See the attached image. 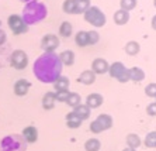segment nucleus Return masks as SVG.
Here are the masks:
<instances>
[{"instance_id":"nucleus-1","label":"nucleus","mask_w":156,"mask_h":151,"mask_svg":"<svg viewBox=\"0 0 156 151\" xmlns=\"http://www.w3.org/2000/svg\"><path fill=\"white\" fill-rule=\"evenodd\" d=\"M62 68L63 65L55 52H44L34 61L33 72L42 83H54L62 75Z\"/></svg>"},{"instance_id":"nucleus-2","label":"nucleus","mask_w":156,"mask_h":151,"mask_svg":"<svg viewBox=\"0 0 156 151\" xmlns=\"http://www.w3.org/2000/svg\"><path fill=\"white\" fill-rule=\"evenodd\" d=\"M48 16V9L42 2L38 0H31L28 3H26L24 9H23V16L21 19L24 20L27 26H33V24H38L42 20L47 19Z\"/></svg>"},{"instance_id":"nucleus-3","label":"nucleus","mask_w":156,"mask_h":151,"mask_svg":"<svg viewBox=\"0 0 156 151\" xmlns=\"http://www.w3.org/2000/svg\"><path fill=\"white\" fill-rule=\"evenodd\" d=\"M27 145L21 134H9L0 140V151H27Z\"/></svg>"},{"instance_id":"nucleus-4","label":"nucleus","mask_w":156,"mask_h":151,"mask_svg":"<svg viewBox=\"0 0 156 151\" xmlns=\"http://www.w3.org/2000/svg\"><path fill=\"white\" fill-rule=\"evenodd\" d=\"M83 16H84V20H86L89 24H91L93 27H97V28L104 27L105 23H107L105 14L98 7H96V6H90V7L83 13Z\"/></svg>"},{"instance_id":"nucleus-5","label":"nucleus","mask_w":156,"mask_h":151,"mask_svg":"<svg viewBox=\"0 0 156 151\" xmlns=\"http://www.w3.org/2000/svg\"><path fill=\"white\" fill-rule=\"evenodd\" d=\"M7 24L10 27L11 33L14 34V35H21V34H26L28 31V26L24 23V20L21 19V16H18V14L9 16Z\"/></svg>"},{"instance_id":"nucleus-6","label":"nucleus","mask_w":156,"mask_h":151,"mask_svg":"<svg viewBox=\"0 0 156 151\" xmlns=\"http://www.w3.org/2000/svg\"><path fill=\"white\" fill-rule=\"evenodd\" d=\"M10 65L18 71L26 69L28 66V55L23 50H16L10 57Z\"/></svg>"},{"instance_id":"nucleus-7","label":"nucleus","mask_w":156,"mask_h":151,"mask_svg":"<svg viewBox=\"0 0 156 151\" xmlns=\"http://www.w3.org/2000/svg\"><path fill=\"white\" fill-rule=\"evenodd\" d=\"M59 47V38L55 34H45L41 40V48L44 52H54Z\"/></svg>"},{"instance_id":"nucleus-8","label":"nucleus","mask_w":156,"mask_h":151,"mask_svg":"<svg viewBox=\"0 0 156 151\" xmlns=\"http://www.w3.org/2000/svg\"><path fill=\"white\" fill-rule=\"evenodd\" d=\"M108 68H110V64L105 61L104 58H96L93 62H91V71L94 72L96 75L97 74H105L108 72Z\"/></svg>"},{"instance_id":"nucleus-9","label":"nucleus","mask_w":156,"mask_h":151,"mask_svg":"<svg viewBox=\"0 0 156 151\" xmlns=\"http://www.w3.org/2000/svg\"><path fill=\"white\" fill-rule=\"evenodd\" d=\"M21 136L24 137V140L27 141V144L37 143V140H38V129L34 127V126H27L26 129L23 130Z\"/></svg>"},{"instance_id":"nucleus-10","label":"nucleus","mask_w":156,"mask_h":151,"mask_svg":"<svg viewBox=\"0 0 156 151\" xmlns=\"http://www.w3.org/2000/svg\"><path fill=\"white\" fill-rule=\"evenodd\" d=\"M30 88H31V82L27 81V79H18L14 83V93L17 96H26L28 93Z\"/></svg>"},{"instance_id":"nucleus-11","label":"nucleus","mask_w":156,"mask_h":151,"mask_svg":"<svg viewBox=\"0 0 156 151\" xmlns=\"http://www.w3.org/2000/svg\"><path fill=\"white\" fill-rule=\"evenodd\" d=\"M104 102L103 96L100 93H90V95L86 98V106L90 107V109H97L100 107Z\"/></svg>"},{"instance_id":"nucleus-12","label":"nucleus","mask_w":156,"mask_h":151,"mask_svg":"<svg viewBox=\"0 0 156 151\" xmlns=\"http://www.w3.org/2000/svg\"><path fill=\"white\" fill-rule=\"evenodd\" d=\"M77 82L83 83V85H93L96 82V74L93 71H83L82 74L77 76Z\"/></svg>"},{"instance_id":"nucleus-13","label":"nucleus","mask_w":156,"mask_h":151,"mask_svg":"<svg viewBox=\"0 0 156 151\" xmlns=\"http://www.w3.org/2000/svg\"><path fill=\"white\" fill-rule=\"evenodd\" d=\"M113 20L117 26H125L128 21H129V11L125 10H117L113 16Z\"/></svg>"},{"instance_id":"nucleus-14","label":"nucleus","mask_w":156,"mask_h":151,"mask_svg":"<svg viewBox=\"0 0 156 151\" xmlns=\"http://www.w3.org/2000/svg\"><path fill=\"white\" fill-rule=\"evenodd\" d=\"M96 122L100 124V127H101V130L104 131V130H108L113 127V117L110 116V114L107 113H103V114H98L97 119H96Z\"/></svg>"},{"instance_id":"nucleus-15","label":"nucleus","mask_w":156,"mask_h":151,"mask_svg":"<svg viewBox=\"0 0 156 151\" xmlns=\"http://www.w3.org/2000/svg\"><path fill=\"white\" fill-rule=\"evenodd\" d=\"M55 103H56V99H55V92L49 90L45 95L42 96V107L45 110H52L55 107Z\"/></svg>"},{"instance_id":"nucleus-16","label":"nucleus","mask_w":156,"mask_h":151,"mask_svg":"<svg viewBox=\"0 0 156 151\" xmlns=\"http://www.w3.org/2000/svg\"><path fill=\"white\" fill-rule=\"evenodd\" d=\"M127 69L125 68V65H124L122 62H114L110 65L108 68V74L111 78H114V79H118V78L121 76V74H122L124 71Z\"/></svg>"},{"instance_id":"nucleus-17","label":"nucleus","mask_w":156,"mask_h":151,"mask_svg":"<svg viewBox=\"0 0 156 151\" xmlns=\"http://www.w3.org/2000/svg\"><path fill=\"white\" fill-rule=\"evenodd\" d=\"M128 71H129V81L141 82L145 79V72H144V69L139 68V66H132V68H129Z\"/></svg>"},{"instance_id":"nucleus-18","label":"nucleus","mask_w":156,"mask_h":151,"mask_svg":"<svg viewBox=\"0 0 156 151\" xmlns=\"http://www.w3.org/2000/svg\"><path fill=\"white\" fill-rule=\"evenodd\" d=\"M52 85H54L55 92H59V90H68V89H69V85H70V81H69V78L61 75Z\"/></svg>"},{"instance_id":"nucleus-19","label":"nucleus","mask_w":156,"mask_h":151,"mask_svg":"<svg viewBox=\"0 0 156 151\" xmlns=\"http://www.w3.org/2000/svg\"><path fill=\"white\" fill-rule=\"evenodd\" d=\"M90 107H87L86 105H82L80 103L79 106H76L75 107V109H73V113L76 114L77 117L80 119V120H82V122H83V120H87V119L90 117Z\"/></svg>"},{"instance_id":"nucleus-20","label":"nucleus","mask_w":156,"mask_h":151,"mask_svg":"<svg viewBox=\"0 0 156 151\" xmlns=\"http://www.w3.org/2000/svg\"><path fill=\"white\" fill-rule=\"evenodd\" d=\"M82 123L83 122L73 112L66 114V126H68V129H79L80 126H82Z\"/></svg>"},{"instance_id":"nucleus-21","label":"nucleus","mask_w":156,"mask_h":151,"mask_svg":"<svg viewBox=\"0 0 156 151\" xmlns=\"http://www.w3.org/2000/svg\"><path fill=\"white\" fill-rule=\"evenodd\" d=\"M59 59H61L62 65H68V66H72L75 64V52L68 50V51H63L59 54Z\"/></svg>"},{"instance_id":"nucleus-22","label":"nucleus","mask_w":156,"mask_h":151,"mask_svg":"<svg viewBox=\"0 0 156 151\" xmlns=\"http://www.w3.org/2000/svg\"><path fill=\"white\" fill-rule=\"evenodd\" d=\"M125 143H127V147L136 150V148L142 144V140L139 138L138 134H135V133H129V134L125 137Z\"/></svg>"},{"instance_id":"nucleus-23","label":"nucleus","mask_w":156,"mask_h":151,"mask_svg":"<svg viewBox=\"0 0 156 151\" xmlns=\"http://www.w3.org/2000/svg\"><path fill=\"white\" fill-rule=\"evenodd\" d=\"M139 50H141V45H139V42H136V41H128L127 44H125V47H124L125 54H128L129 57L136 55L139 52Z\"/></svg>"},{"instance_id":"nucleus-24","label":"nucleus","mask_w":156,"mask_h":151,"mask_svg":"<svg viewBox=\"0 0 156 151\" xmlns=\"http://www.w3.org/2000/svg\"><path fill=\"white\" fill-rule=\"evenodd\" d=\"M75 42H76L77 47L83 48L89 45V35H87V31H79L75 35Z\"/></svg>"},{"instance_id":"nucleus-25","label":"nucleus","mask_w":156,"mask_h":151,"mask_svg":"<svg viewBox=\"0 0 156 151\" xmlns=\"http://www.w3.org/2000/svg\"><path fill=\"white\" fill-rule=\"evenodd\" d=\"M62 10L65 11L66 14H77L76 0H65L62 4Z\"/></svg>"},{"instance_id":"nucleus-26","label":"nucleus","mask_w":156,"mask_h":151,"mask_svg":"<svg viewBox=\"0 0 156 151\" xmlns=\"http://www.w3.org/2000/svg\"><path fill=\"white\" fill-rule=\"evenodd\" d=\"M73 33V26L70 24L69 21H63L59 27V35L61 37H65V38H69Z\"/></svg>"},{"instance_id":"nucleus-27","label":"nucleus","mask_w":156,"mask_h":151,"mask_svg":"<svg viewBox=\"0 0 156 151\" xmlns=\"http://www.w3.org/2000/svg\"><path fill=\"white\" fill-rule=\"evenodd\" d=\"M101 148V143L98 138H89L84 143V150L86 151H100Z\"/></svg>"},{"instance_id":"nucleus-28","label":"nucleus","mask_w":156,"mask_h":151,"mask_svg":"<svg viewBox=\"0 0 156 151\" xmlns=\"http://www.w3.org/2000/svg\"><path fill=\"white\" fill-rule=\"evenodd\" d=\"M68 106H70V107H75L76 106H79L80 105V95L79 93H76V92H70V95H69V98H68V100L65 102Z\"/></svg>"},{"instance_id":"nucleus-29","label":"nucleus","mask_w":156,"mask_h":151,"mask_svg":"<svg viewBox=\"0 0 156 151\" xmlns=\"http://www.w3.org/2000/svg\"><path fill=\"white\" fill-rule=\"evenodd\" d=\"M144 144H145L148 148H156V131L148 133L145 137V140H144Z\"/></svg>"},{"instance_id":"nucleus-30","label":"nucleus","mask_w":156,"mask_h":151,"mask_svg":"<svg viewBox=\"0 0 156 151\" xmlns=\"http://www.w3.org/2000/svg\"><path fill=\"white\" fill-rule=\"evenodd\" d=\"M136 7V0H121L120 2V9L125 11H131Z\"/></svg>"},{"instance_id":"nucleus-31","label":"nucleus","mask_w":156,"mask_h":151,"mask_svg":"<svg viewBox=\"0 0 156 151\" xmlns=\"http://www.w3.org/2000/svg\"><path fill=\"white\" fill-rule=\"evenodd\" d=\"M89 7H90V0H76L77 14H83Z\"/></svg>"},{"instance_id":"nucleus-32","label":"nucleus","mask_w":156,"mask_h":151,"mask_svg":"<svg viewBox=\"0 0 156 151\" xmlns=\"http://www.w3.org/2000/svg\"><path fill=\"white\" fill-rule=\"evenodd\" d=\"M69 95H70L69 89L68 90H59V92H55V99L58 100L59 103H65L68 98H69Z\"/></svg>"},{"instance_id":"nucleus-33","label":"nucleus","mask_w":156,"mask_h":151,"mask_svg":"<svg viewBox=\"0 0 156 151\" xmlns=\"http://www.w3.org/2000/svg\"><path fill=\"white\" fill-rule=\"evenodd\" d=\"M87 35H89V45H94L98 42L100 40V34L96 31V30H91V31H87Z\"/></svg>"},{"instance_id":"nucleus-34","label":"nucleus","mask_w":156,"mask_h":151,"mask_svg":"<svg viewBox=\"0 0 156 151\" xmlns=\"http://www.w3.org/2000/svg\"><path fill=\"white\" fill-rule=\"evenodd\" d=\"M145 93H146V96L155 98L156 96V83H148V86L145 88Z\"/></svg>"},{"instance_id":"nucleus-35","label":"nucleus","mask_w":156,"mask_h":151,"mask_svg":"<svg viewBox=\"0 0 156 151\" xmlns=\"http://www.w3.org/2000/svg\"><path fill=\"white\" fill-rule=\"evenodd\" d=\"M90 131L94 133V134H100V133H103V130H101V127H100V124L94 120V122L90 123Z\"/></svg>"},{"instance_id":"nucleus-36","label":"nucleus","mask_w":156,"mask_h":151,"mask_svg":"<svg viewBox=\"0 0 156 151\" xmlns=\"http://www.w3.org/2000/svg\"><path fill=\"white\" fill-rule=\"evenodd\" d=\"M117 81L120 82V83H127L128 81H129V71H128V68L125 71H124L122 74H121V76L117 79Z\"/></svg>"},{"instance_id":"nucleus-37","label":"nucleus","mask_w":156,"mask_h":151,"mask_svg":"<svg viewBox=\"0 0 156 151\" xmlns=\"http://www.w3.org/2000/svg\"><path fill=\"white\" fill-rule=\"evenodd\" d=\"M146 113L149 116H156V102H152V103H149L148 107H146Z\"/></svg>"},{"instance_id":"nucleus-38","label":"nucleus","mask_w":156,"mask_h":151,"mask_svg":"<svg viewBox=\"0 0 156 151\" xmlns=\"http://www.w3.org/2000/svg\"><path fill=\"white\" fill-rule=\"evenodd\" d=\"M6 40H7V35H6V33H4V30L0 28V45L4 44V42H6Z\"/></svg>"},{"instance_id":"nucleus-39","label":"nucleus","mask_w":156,"mask_h":151,"mask_svg":"<svg viewBox=\"0 0 156 151\" xmlns=\"http://www.w3.org/2000/svg\"><path fill=\"white\" fill-rule=\"evenodd\" d=\"M151 24H152V28L156 30V14L152 17V21H151Z\"/></svg>"},{"instance_id":"nucleus-40","label":"nucleus","mask_w":156,"mask_h":151,"mask_svg":"<svg viewBox=\"0 0 156 151\" xmlns=\"http://www.w3.org/2000/svg\"><path fill=\"white\" fill-rule=\"evenodd\" d=\"M122 151H136V150H134V148H129V147H125Z\"/></svg>"},{"instance_id":"nucleus-41","label":"nucleus","mask_w":156,"mask_h":151,"mask_svg":"<svg viewBox=\"0 0 156 151\" xmlns=\"http://www.w3.org/2000/svg\"><path fill=\"white\" fill-rule=\"evenodd\" d=\"M20 2H23V3H28V2H31V0H20Z\"/></svg>"},{"instance_id":"nucleus-42","label":"nucleus","mask_w":156,"mask_h":151,"mask_svg":"<svg viewBox=\"0 0 156 151\" xmlns=\"http://www.w3.org/2000/svg\"><path fill=\"white\" fill-rule=\"evenodd\" d=\"M153 6H155V7H156V0H153Z\"/></svg>"},{"instance_id":"nucleus-43","label":"nucleus","mask_w":156,"mask_h":151,"mask_svg":"<svg viewBox=\"0 0 156 151\" xmlns=\"http://www.w3.org/2000/svg\"><path fill=\"white\" fill-rule=\"evenodd\" d=\"M0 27H2V23H0Z\"/></svg>"},{"instance_id":"nucleus-44","label":"nucleus","mask_w":156,"mask_h":151,"mask_svg":"<svg viewBox=\"0 0 156 151\" xmlns=\"http://www.w3.org/2000/svg\"><path fill=\"white\" fill-rule=\"evenodd\" d=\"M155 98H156V96H155Z\"/></svg>"}]
</instances>
